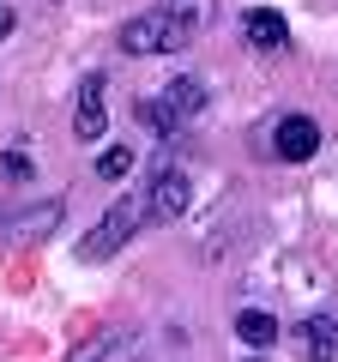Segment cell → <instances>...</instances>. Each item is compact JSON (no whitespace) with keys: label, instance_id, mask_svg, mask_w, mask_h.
Returning a JSON list of instances; mask_svg holds the SVG:
<instances>
[{"label":"cell","instance_id":"6da1fadb","mask_svg":"<svg viewBox=\"0 0 338 362\" xmlns=\"http://www.w3.org/2000/svg\"><path fill=\"white\" fill-rule=\"evenodd\" d=\"M199 115H206V85H199V78H169L157 97L139 103V127H151L157 139H175V133L194 127Z\"/></svg>","mask_w":338,"mask_h":362},{"label":"cell","instance_id":"7a4b0ae2","mask_svg":"<svg viewBox=\"0 0 338 362\" xmlns=\"http://www.w3.org/2000/svg\"><path fill=\"white\" fill-rule=\"evenodd\" d=\"M194 37H199L194 25H182V18H169L163 6H151V13L127 18L115 42H121V54H133V61H151V54H182Z\"/></svg>","mask_w":338,"mask_h":362},{"label":"cell","instance_id":"3957f363","mask_svg":"<svg viewBox=\"0 0 338 362\" xmlns=\"http://www.w3.org/2000/svg\"><path fill=\"white\" fill-rule=\"evenodd\" d=\"M145 223V199H115V206L103 211V218L91 223V230L78 235V259L85 266H103V259H115L121 247L133 242V230Z\"/></svg>","mask_w":338,"mask_h":362},{"label":"cell","instance_id":"277c9868","mask_svg":"<svg viewBox=\"0 0 338 362\" xmlns=\"http://www.w3.org/2000/svg\"><path fill=\"white\" fill-rule=\"evenodd\" d=\"M187 206H194V181L182 169H157L145 187V223H175Z\"/></svg>","mask_w":338,"mask_h":362},{"label":"cell","instance_id":"5b68a950","mask_svg":"<svg viewBox=\"0 0 338 362\" xmlns=\"http://www.w3.org/2000/svg\"><path fill=\"white\" fill-rule=\"evenodd\" d=\"M109 127V78L103 73H85L78 78V97H73V133L85 145H97Z\"/></svg>","mask_w":338,"mask_h":362},{"label":"cell","instance_id":"8992f818","mask_svg":"<svg viewBox=\"0 0 338 362\" xmlns=\"http://www.w3.org/2000/svg\"><path fill=\"white\" fill-rule=\"evenodd\" d=\"M320 151V121L314 115H278L272 121V157L278 163H308Z\"/></svg>","mask_w":338,"mask_h":362},{"label":"cell","instance_id":"52a82bcc","mask_svg":"<svg viewBox=\"0 0 338 362\" xmlns=\"http://www.w3.org/2000/svg\"><path fill=\"white\" fill-rule=\"evenodd\" d=\"M242 42L254 54H284L290 49V25H284V13L278 6H247V18H242Z\"/></svg>","mask_w":338,"mask_h":362},{"label":"cell","instance_id":"ba28073f","mask_svg":"<svg viewBox=\"0 0 338 362\" xmlns=\"http://www.w3.org/2000/svg\"><path fill=\"white\" fill-rule=\"evenodd\" d=\"M66 218V199H37L30 211H6V242H42V235H54Z\"/></svg>","mask_w":338,"mask_h":362},{"label":"cell","instance_id":"9c48e42d","mask_svg":"<svg viewBox=\"0 0 338 362\" xmlns=\"http://www.w3.org/2000/svg\"><path fill=\"white\" fill-rule=\"evenodd\" d=\"M338 356V320L332 314H308L296 326V362H332Z\"/></svg>","mask_w":338,"mask_h":362},{"label":"cell","instance_id":"30bf717a","mask_svg":"<svg viewBox=\"0 0 338 362\" xmlns=\"http://www.w3.org/2000/svg\"><path fill=\"white\" fill-rule=\"evenodd\" d=\"M235 338H242L247 350H272L278 344V320L266 308H242V314H235Z\"/></svg>","mask_w":338,"mask_h":362},{"label":"cell","instance_id":"8fae6325","mask_svg":"<svg viewBox=\"0 0 338 362\" xmlns=\"http://www.w3.org/2000/svg\"><path fill=\"white\" fill-rule=\"evenodd\" d=\"M127 338H133L127 326H115V332H91L78 350H66V362H103V356H115V350L127 344Z\"/></svg>","mask_w":338,"mask_h":362},{"label":"cell","instance_id":"7c38bea8","mask_svg":"<svg viewBox=\"0 0 338 362\" xmlns=\"http://www.w3.org/2000/svg\"><path fill=\"white\" fill-rule=\"evenodd\" d=\"M169 18H182V25H194V30H211L218 25V0H157Z\"/></svg>","mask_w":338,"mask_h":362},{"label":"cell","instance_id":"4fadbf2b","mask_svg":"<svg viewBox=\"0 0 338 362\" xmlns=\"http://www.w3.org/2000/svg\"><path fill=\"white\" fill-rule=\"evenodd\" d=\"M127 169H133V151H127V145H109V151L97 157V175H103V181H121Z\"/></svg>","mask_w":338,"mask_h":362},{"label":"cell","instance_id":"5bb4252c","mask_svg":"<svg viewBox=\"0 0 338 362\" xmlns=\"http://www.w3.org/2000/svg\"><path fill=\"white\" fill-rule=\"evenodd\" d=\"M0 175H6V181H30V175H37V163H30L25 151H6V157H0Z\"/></svg>","mask_w":338,"mask_h":362},{"label":"cell","instance_id":"9a60e30c","mask_svg":"<svg viewBox=\"0 0 338 362\" xmlns=\"http://www.w3.org/2000/svg\"><path fill=\"white\" fill-rule=\"evenodd\" d=\"M13 30H18V13H13V6H6V0H0V42L13 37Z\"/></svg>","mask_w":338,"mask_h":362}]
</instances>
